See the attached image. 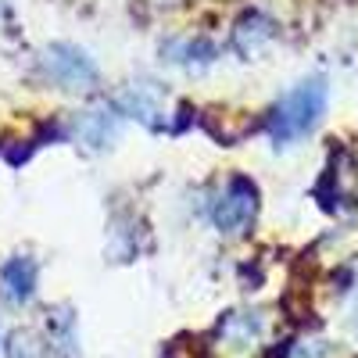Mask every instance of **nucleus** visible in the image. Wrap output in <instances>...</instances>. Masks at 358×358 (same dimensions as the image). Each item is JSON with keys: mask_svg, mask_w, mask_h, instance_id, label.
I'll list each match as a JSON object with an SVG mask.
<instances>
[{"mask_svg": "<svg viewBox=\"0 0 358 358\" xmlns=\"http://www.w3.org/2000/svg\"><path fill=\"white\" fill-rule=\"evenodd\" d=\"M326 97H330V86H326L322 76L294 86L273 108V115H268V136L276 140V147H287V143H297L301 136H308L326 111Z\"/></svg>", "mask_w": 358, "mask_h": 358, "instance_id": "f257e3e1", "label": "nucleus"}, {"mask_svg": "<svg viewBox=\"0 0 358 358\" xmlns=\"http://www.w3.org/2000/svg\"><path fill=\"white\" fill-rule=\"evenodd\" d=\"M255 208H258V190L255 183H248L244 176H236L226 183V190L219 194L215 208H212V219L222 233H241L251 219H255Z\"/></svg>", "mask_w": 358, "mask_h": 358, "instance_id": "f03ea898", "label": "nucleus"}, {"mask_svg": "<svg viewBox=\"0 0 358 358\" xmlns=\"http://www.w3.org/2000/svg\"><path fill=\"white\" fill-rule=\"evenodd\" d=\"M43 72L54 83L69 86V90H86V86L97 83V65L90 62L79 47H72V43H54L43 54Z\"/></svg>", "mask_w": 358, "mask_h": 358, "instance_id": "7ed1b4c3", "label": "nucleus"}, {"mask_svg": "<svg viewBox=\"0 0 358 358\" xmlns=\"http://www.w3.org/2000/svg\"><path fill=\"white\" fill-rule=\"evenodd\" d=\"M0 290L11 305H25L36 290V265L33 258H11L0 268Z\"/></svg>", "mask_w": 358, "mask_h": 358, "instance_id": "20e7f679", "label": "nucleus"}, {"mask_svg": "<svg viewBox=\"0 0 358 358\" xmlns=\"http://www.w3.org/2000/svg\"><path fill=\"white\" fill-rule=\"evenodd\" d=\"M83 140L90 143V147H104L108 140H115V133H118V115L115 111H108V108H101V111H90L86 118H83Z\"/></svg>", "mask_w": 358, "mask_h": 358, "instance_id": "39448f33", "label": "nucleus"}, {"mask_svg": "<svg viewBox=\"0 0 358 358\" xmlns=\"http://www.w3.org/2000/svg\"><path fill=\"white\" fill-rule=\"evenodd\" d=\"M222 337H226L229 348H255L258 337H262V322L251 319V315H233V319L226 322Z\"/></svg>", "mask_w": 358, "mask_h": 358, "instance_id": "423d86ee", "label": "nucleus"}, {"mask_svg": "<svg viewBox=\"0 0 358 358\" xmlns=\"http://www.w3.org/2000/svg\"><path fill=\"white\" fill-rule=\"evenodd\" d=\"M126 108H129L136 118H143V122H155V115H162V104L155 101V90H151V86H136V90H129Z\"/></svg>", "mask_w": 358, "mask_h": 358, "instance_id": "0eeeda50", "label": "nucleus"}, {"mask_svg": "<svg viewBox=\"0 0 358 358\" xmlns=\"http://www.w3.org/2000/svg\"><path fill=\"white\" fill-rule=\"evenodd\" d=\"M355 330H358V301H355Z\"/></svg>", "mask_w": 358, "mask_h": 358, "instance_id": "6e6552de", "label": "nucleus"}]
</instances>
